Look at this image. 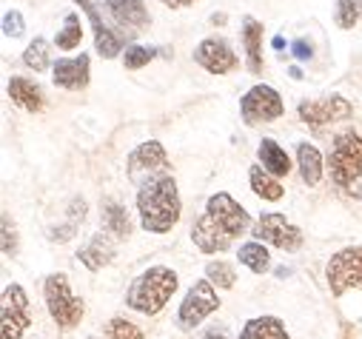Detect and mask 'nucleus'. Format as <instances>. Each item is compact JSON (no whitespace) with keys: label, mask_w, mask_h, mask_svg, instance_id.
<instances>
[{"label":"nucleus","mask_w":362,"mask_h":339,"mask_svg":"<svg viewBox=\"0 0 362 339\" xmlns=\"http://www.w3.org/2000/svg\"><path fill=\"white\" fill-rule=\"evenodd\" d=\"M160 4L168 9H186V6H194L197 0H160Z\"/></svg>","instance_id":"obj_37"},{"label":"nucleus","mask_w":362,"mask_h":339,"mask_svg":"<svg viewBox=\"0 0 362 339\" xmlns=\"http://www.w3.org/2000/svg\"><path fill=\"white\" fill-rule=\"evenodd\" d=\"M257 160H259L274 177H288V172H291V157H288V151H286L277 140H271V137H262V140H259V145H257Z\"/></svg>","instance_id":"obj_20"},{"label":"nucleus","mask_w":362,"mask_h":339,"mask_svg":"<svg viewBox=\"0 0 362 339\" xmlns=\"http://www.w3.org/2000/svg\"><path fill=\"white\" fill-rule=\"evenodd\" d=\"M271 46H274V49H283V46H286V40H283V37H280V35H277V37H274V40H271Z\"/></svg>","instance_id":"obj_41"},{"label":"nucleus","mask_w":362,"mask_h":339,"mask_svg":"<svg viewBox=\"0 0 362 339\" xmlns=\"http://www.w3.org/2000/svg\"><path fill=\"white\" fill-rule=\"evenodd\" d=\"M297 165H300V177L308 189L320 186L322 180V172H325V162H322V154L317 145L311 143H300L297 145Z\"/></svg>","instance_id":"obj_22"},{"label":"nucleus","mask_w":362,"mask_h":339,"mask_svg":"<svg viewBox=\"0 0 362 339\" xmlns=\"http://www.w3.org/2000/svg\"><path fill=\"white\" fill-rule=\"evenodd\" d=\"M88 339H92V336H88Z\"/></svg>","instance_id":"obj_43"},{"label":"nucleus","mask_w":362,"mask_h":339,"mask_svg":"<svg viewBox=\"0 0 362 339\" xmlns=\"http://www.w3.org/2000/svg\"><path fill=\"white\" fill-rule=\"evenodd\" d=\"M325 280L337 299L351 288H362V245H348L337 251L325 266Z\"/></svg>","instance_id":"obj_9"},{"label":"nucleus","mask_w":362,"mask_h":339,"mask_svg":"<svg viewBox=\"0 0 362 339\" xmlns=\"http://www.w3.org/2000/svg\"><path fill=\"white\" fill-rule=\"evenodd\" d=\"M163 174H171V162L168 154L163 148V143L157 140H146L140 143L129 157H126V177L140 189L148 180H157Z\"/></svg>","instance_id":"obj_7"},{"label":"nucleus","mask_w":362,"mask_h":339,"mask_svg":"<svg viewBox=\"0 0 362 339\" xmlns=\"http://www.w3.org/2000/svg\"><path fill=\"white\" fill-rule=\"evenodd\" d=\"M240 339H291L280 316H254L243 325Z\"/></svg>","instance_id":"obj_23"},{"label":"nucleus","mask_w":362,"mask_h":339,"mask_svg":"<svg viewBox=\"0 0 362 339\" xmlns=\"http://www.w3.org/2000/svg\"><path fill=\"white\" fill-rule=\"evenodd\" d=\"M237 260H240V266H245V268L254 271V274H265V271L271 268V254H268L265 242H259V239L240 245Z\"/></svg>","instance_id":"obj_25"},{"label":"nucleus","mask_w":362,"mask_h":339,"mask_svg":"<svg viewBox=\"0 0 362 339\" xmlns=\"http://www.w3.org/2000/svg\"><path fill=\"white\" fill-rule=\"evenodd\" d=\"M251 237L259 239V242H265V245H274V248H280V251H288V254L300 251L303 242H305V234H303L294 222H288L286 214H277V211L262 214V217L254 222Z\"/></svg>","instance_id":"obj_11"},{"label":"nucleus","mask_w":362,"mask_h":339,"mask_svg":"<svg viewBox=\"0 0 362 339\" xmlns=\"http://www.w3.org/2000/svg\"><path fill=\"white\" fill-rule=\"evenodd\" d=\"M23 66H26V69H32L35 74H43V71H49V69L54 66L49 40H43V37H35V40L26 46V52H23Z\"/></svg>","instance_id":"obj_26"},{"label":"nucleus","mask_w":362,"mask_h":339,"mask_svg":"<svg viewBox=\"0 0 362 339\" xmlns=\"http://www.w3.org/2000/svg\"><path fill=\"white\" fill-rule=\"evenodd\" d=\"M88 74H92V60L83 52L77 57H60L52 66L54 86H60L66 92H83L88 86Z\"/></svg>","instance_id":"obj_16"},{"label":"nucleus","mask_w":362,"mask_h":339,"mask_svg":"<svg viewBox=\"0 0 362 339\" xmlns=\"http://www.w3.org/2000/svg\"><path fill=\"white\" fill-rule=\"evenodd\" d=\"M248 183H251V191H254L259 200H265V203H277V200H283V194H286V189H283L280 177L271 174L262 162L251 165V172H248Z\"/></svg>","instance_id":"obj_21"},{"label":"nucleus","mask_w":362,"mask_h":339,"mask_svg":"<svg viewBox=\"0 0 362 339\" xmlns=\"http://www.w3.org/2000/svg\"><path fill=\"white\" fill-rule=\"evenodd\" d=\"M86 211H88V203H86L83 197H74V200L69 203V222L80 225V222L86 220Z\"/></svg>","instance_id":"obj_35"},{"label":"nucleus","mask_w":362,"mask_h":339,"mask_svg":"<svg viewBox=\"0 0 362 339\" xmlns=\"http://www.w3.org/2000/svg\"><path fill=\"white\" fill-rule=\"evenodd\" d=\"M100 222H103V231H109L115 239H129L132 237V220L126 214V208L117 203V200H103L100 206Z\"/></svg>","instance_id":"obj_24"},{"label":"nucleus","mask_w":362,"mask_h":339,"mask_svg":"<svg viewBox=\"0 0 362 339\" xmlns=\"http://www.w3.org/2000/svg\"><path fill=\"white\" fill-rule=\"evenodd\" d=\"M117 257V245H115V239H112V234L106 231H100V234H95L92 239H88L80 251H77V260L88 268V271H103L112 260Z\"/></svg>","instance_id":"obj_17"},{"label":"nucleus","mask_w":362,"mask_h":339,"mask_svg":"<svg viewBox=\"0 0 362 339\" xmlns=\"http://www.w3.org/2000/svg\"><path fill=\"white\" fill-rule=\"evenodd\" d=\"M43 299H46V311L49 316L60 325V328H74L80 325L86 305L83 299H77L69 288V277L66 274H49L43 282Z\"/></svg>","instance_id":"obj_5"},{"label":"nucleus","mask_w":362,"mask_h":339,"mask_svg":"<svg viewBox=\"0 0 362 339\" xmlns=\"http://www.w3.org/2000/svg\"><path fill=\"white\" fill-rule=\"evenodd\" d=\"M183 214L174 174H163L137 189V217L148 234H168Z\"/></svg>","instance_id":"obj_2"},{"label":"nucleus","mask_w":362,"mask_h":339,"mask_svg":"<svg viewBox=\"0 0 362 339\" xmlns=\"http://www.w3.org/2000/svg\"><path fill=\"white\" fill-rule=\"evenodd\" d=\"M325 168L331 183L345 194H362V137L356 131H339L331 140Z\"/></svg>","instance_id":"obj_3"},{"label":"nucleus","mask_w":362,"mask_h":339,"mask_svg":"<svg viewBox=\"0 0 362 339\" xmlns=\"http://www.w3.org/2000/svg\"><path fill=\"white\" fill-rule=\"evenodd\" d=\"M106 336H109V339H146L143 331H140L134 322L123 319V316L109 319V325H106Z\"/></svg>","instance_id":"obj_31"},{"label":"nucleus","mask_w":362,"mask_h":339,"mask_svg":"<svg viewBox=\"0 0 362 339\" xmlns=\"http://www.w3.org/2000/svg\"><path fill=\"white\" fill-rule=\"evenodd\" d=\"M4 257H18V228L9 214H4Z\"/></svg>","instance_id":"obj_33"},{"label":"nucleus","mask_w":362,"mask_h":339,"mask_svg":"<svg viewBox=\"0 0 362 339\" xmlns=\"http://www.w3.org/2000/svg\"><path fill=\"white\" fill-rule=\"evenodd\" d=\"M297 114L305 126L311 129H322L339 120H351L354 117V106L348 97L342 95H331V97H320V100H303L297 106Z\"/></svg>","instance_id":"obj_13"},{"label":"nucleus","mask_w":362,"mask_h":339,"mask_svg":"<svg viewBox=\"0 0 362 339\" xmlns=\"http://www.w3.org/2000/svg\"><path fill=\"white\" fill-rule=\"evenodd\" d=\"M217 308H220V297H217V291H214V282H211L209 277H206V280H197V282L189 288L186 299L180 302L177 325L183 328V331H192V328H197L206 316H211Z\"/></svg>","instance_id":"obj_12"},{"label":"nucleus","mask_w":362,"mask_h":339,"mask_svg":"<svg viewBox=\"0 0 362 339\" xmlns=\"http://www.w3.org/2000/svg\"><path fill=\"white\" fill-rule=\"evenodd\" d=\"M23 32H26L23 15H21L18 9H9V12L4 15V35H6V37H23Z\"/></svg>","instance_id":"obj_32"},{"label":"nucleus","mask_w":362,"mask_h":339,"mask_svg":"<svg viewBox=\"0 0 362 339\" xmlns=\"http://www.w3.org/2000/svg\"><path fill=\"white\" fill-rule=\"evenodd\" d=\"M291 54H294L297 60H311V57H314V43L305 40V37H297V40L291 43Z\"/></svg>","instance_id":"obj_36"},{"label":"nucleus","mask_w":362,"mask_h":339,"mask_svg":"<svg viewBox=\"0 0 362 339\" xmlns=\"http://www.w3.org/2000/svg\"><path fill=\"white\" fill-rule=\"evenodd\" d=\"M362 20V0H337L334 4V23L337 29H354Z\"/></svg>","instance_id":"obj_28"},{"label":"nucleus","mask_w":362,"mask_h":339,"mask_svg":"<svg viewBox=\"0 0 362 339\" xmlns=\"http://www.w3.org/2000/svg\"><path fill=\"white\" fill-rule=\"evenodd\" d=\"M157 52L160 49H151V46H137V43H129L126 49H123V66L129 69V71H137V69H143V66H148L154 57H157Z\"/></svg>","instance_id":"obj_29"},{"label":"nucleus","mask_w":362,"mask_h":339,"mask_svg":"<svg viewBox=\"0 0 362 339\" xmlns=\"http://www.w3.org/2000/svg\"><path fill=\"white\" fill-rule=\"evenodd\" d=\"M6 92H9V100H12L18 109L29 112V114L43 112V106H46V92H43V86H40V83H35V80H29V77H12L9 86H6Z\"/></svg>","instance_id":"obj_18"},{"label":"nucleus","mask_w":362,"mask_h":339,"mask_svg":"<svg viewBox=\"0 0 362 339\" xmlns=\"http://www.w3.org/2000/svg\"><path fill=\"white\" fill-rule=\"evenodd\" d=\"M200 339H228V336H226V331H223V328H211V331H206Z\"/></svg>","instance_id":"obj_38"},{"label":"nucleus","mask_w":362,"mask_h":339,"mask_svg":"<svg viewBox=\"0 0 362 339\" xmlns=\"http://www.w3.org/2000/svg\"><path fill=\"white\" fill-rule=\"evenodd\" d=\"M77 228H80V225H74V222H66V225H54V228L49 231V239H52V242H69V239H74Z\"/></svg>","instance_id":"obj_34"},{"label":"nucleus","mask_w":362,"mask_h":339,"mask_svg":"<svg viewBox=\"0 0 362 339\" xmlns=\"http://www.w3.org/2000/svg\"><path fill=\"white\" fill-rule=\"evenodd\" d=\"M71 4H77L88 23H92V32H95V49L103 60H115L126 46H129V37L112 26V20L106 18V9H103V0H71Z\"/></svg>","instance_id":"obj_6"},{"label":"nucleus","mask_w":362,"mask_h":339,"mask_svg":"<svg viewBox=\"0 0 362 339\" xmlns=\"http://www.w3.org/2000/svg\"><path fill=\"white\" fill-rule=\"evenodd\" d=\"M251 225L248 211L226 191H217L209 197L206 211L192 225V242L203 254H223L234 245L237 237H243Z\"/></svg>","instance_id":"obj_1"},{"label":"nucleus","mask_w":362,"mask_h":339,"mask_svg":"<svg viewBox=\"0 0 362 339\" xmlns=\"http://www.w3.org/2000/svg\"><path fill=\"white\" fill-rule=\"evenodd\" d=\"M80 40H83V23H80V15H77V12H69V15L63 18V29H60L57 37H54V46L63 49V52H71V49L80 46Z\"/></svg>","instance_id":"obj_27"},{"label":"nucleus","mask_w":362,"mask_h":339,"mask_svg":"<svg viewBox=\"0 0 362 339\" xmlns=\"http://www.w3.org/2000/svg\"><path fill=\"white\" fill-rule=\"evenodd\" d=\"M240 114L245 126H259V123H274L286 114V103L274 86L257 83L240 97Z\"/></svg>","instance_id":"obj_8"},{"label":"nucleus","mask_w":362,"mask_h":339,"mask_svg":"<svg viewBox=\"0 0 362 339\" xmlns=\"http://www.w3.org/2000/svg\"><path fill=\"white\" fill-rule=\"evenodd\" d=\"M243 46H245V66L251 74H262L265 63H262V23L251 15L243 18V29H240Z\"/></svg>","instance_id":"obj_19"},{"label":"nucleus","mask_w":362,"mask_h":339,"mask_svg":"<svg viewBox=\"0 0 362 339\" xmlns=\"http://www.w3.org/2000/svg\"><path fill=\"white\" fill-rule=\"evenodd\" d=\"M288 74H291V77H294V80H303V71H300V69H297V66H291V69H288Z\"/></svg>","instance_id":"obj_40"},{"label":"nucleus","mask_w":362,"mask_h":339,"mask_svg":"<svg viewBox=\"0 0 362 339\" xmlns=\"http://www.w3.org/2000/svg\"><path fill=\"white\" fill-rule=\"evenodd\" d=\"M180 280L171 268L165 266H151L146 268L126 291V305L143 316H154L165 308V302L174 297Z\"/></svg>","instance_id":"obj_4"},{"label":"nucleus","mask_w":362,"mask_h":339,"mask_svg":"<svg viewBox=\"0 0 362 339\" xmlns=\"http://www.w3.org/2000/svg\"><path fill=\"white\" fill-rule=\"evenodd\" d=\"M226 20H228V18H226L223 12H220V15H217V12L211 15V23H214V26H226Z\"/></svg>","instance_id":"obj_39"},{"label":"nucleus","mask_w":362,"mask_h":339,"mask_svg":"<svg viewBox=\"0 0 362 339\" xmlns=\"http://www.w3.org/2000/svg\"><path fill=\"white\" fill-rule=\"evenodd\" d=\"M206 277L217 285V288H223V291H228V288H234V282H237V274H234V268L228 266V263H220V260H211V263H206Z\"/></svg>","instance_id":"obj_30"},{"label":"nucleus","mask_w":362,"mask_h":339,"mask_svg":"<svg viewBox=\"0 0 362 339\" xmlns=\"http://www.w3.org/2000/svg\"><path fill=\"white\" fill-rule=\"evenodd\" d=\"M32 325V302L23 285L12 282L4 288V305H0V339H21Z\"/></svg>","instance_id":"obj_10"},{"label":"nucleus","mask_w":362,"mask_h":339,"mask_svg":"<svg viewBox=\"0 0 362 339\" xmlns=\"http://www.w3.org/2000/svg\"><path fill=\"white\" fill-rule=\"evenodd\" d=\"M106 18L112 20L115 29H120L129 43L137 37V32L151 26V15L146 9V0H103Z\"/></svg>","instance_id":"obj_14"},{"label":"nucleus","mask_w":362,"mask_h":339,"mask_svg":"<svg viewBox=\"0 0 362 339\" xmlns=\"http://www.w3.org/2000/svg\"><path fill=\"white\" fill-rule=\"evenodd\" d=\"M288 274H291V271H288V268H277V277H280V280H286V277H288Z\"/></svg>","instance_id":"obj_42"},{"label":"nucleus","mask_w":362,"mask_h":339,"mask_svg":"<svg viewBox=\"0 0 362 339\" xmlns=\"http://www.w3.org/2000/svg\"><path fill=\"white\" fill-rule=\"evenodd\" d=\"M194 63L200 69H206L209 74H231L237 66H240V57L237 52L231 49V43L226 37H206L194 46Z\"/></svg>","instance_id":"obj_15"}]
</instances>
